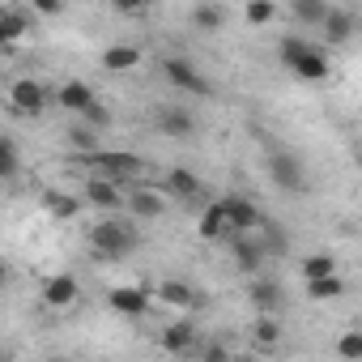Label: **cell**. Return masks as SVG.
I'll list each match as a JSON object with an SVG mask.
<instances>
[{"label": "cell", "mask_w": 362, "mask_h": 362, "mask_svg": "<svg viewBox=\"0 0 362 362\" xmlns=\"http://www.w3.org/2000/svg\"><path fill=\"white\" fill-rule=\"evenodd\" d=\"M354 13L349 9H332L328 5V13H324V22H320V30H324V39H328V47H341V43H349L354 39Z\"/></svg>", "instance_id": "ffe728a7"}, {"label": "cell", "mask_w": 362, "mask_h": 362, "mask_svg": "<svg viewBox=\"0 0 362 362\" xmlns=\"http://www.w3.org/2000/svg\"><path fill=\"white\" fill-rule=\"evenodd\" d=\"M243 18H247V26H269L277 18V5H273V0H247Z\"/></svg>", "instance_id": "1f68e13d"}, {"label": "cell", "mask_w": 362, "mask_h": 362, "mask_svg": "<svg viewBox=\"0 0 362 362\" xmlns=\"http://www.w3.org/2000/svg\"><path fill=\"white\" fill-rule=\"evenodd\" d=\"M230 243V256H235V264H239V273H247V277H256L260 269H264V247L256 243V235H230L226 239Z\"/></svg>", "instance_id": "4fadbf2b"}, {"label": "cell", "mask_w": 362, "mask_h": 362, "mask_svg": "<svg viewBox=\"0 0 362 362\" xmlns=\"http://www.w3.org/2000/svg\"><path fill=\"white\" fill-rule=\"evenodd\" d=\"M149 303H153V290H149V286H136V281L107 290V307H111L115 315H128V320H141V315L149 311Z\"/></svg>", "instance_id": "ba28073f"}, {"label": "cell", "mask_w": 362, "mask_h": 362, "mask_svg": "<svg viewBox=\"0 0 362 362\" xmlns=\"http://www.w3.org/2000/svg\"><path fill=\"white\" fill-rule=\"evenodd\" d=\"M77 294H81V281L73 273H56V277L43 281V303L47 307H73Z\"/></svg>", "instance_id": "ac0fdd59"}, {"label": "cell", "mask_w": 362, "mask_h": 362, "mask_svg": "<svg viewBox=\"0 0 362 362\" xmlns=\"http://www.w3.org/2000/svg\"><path fill=\"white\" fill-rule=\"evenodd\" d=\"M337 354H341V358H349V362H354V358H362V332H345V337L337 341Z\"/></svg>", "instance_id": "836d02e7"}, {"label": "cell", "mask_w": 362, "mask_h": 362, "mask_svg": "<svg viewBox=\"0 0 362 362\" xmlns=\"http://www.w3.org/2000/svg\"><path fill=\"white\" fill-rule=\"evenodd\" d=\"M298 273H303V281L307 277H324V273H337V260L328 252H311V256L298 260Z\"/></svg>", "instance_id": "f546056e"}, {"label": "cell", "mask_w": 362, "mask_h": 362, "mask_svg": "<svg viewBox=\"0 0 362 362\" xmlns=\"http://www.w3.org/2000/svg\"><path fill=\"white\" fill-rule=\"evenodd\" d=\"M328 13V0H290V18L303 26H320Z\"/></svg>", "instance_id": "f1b7e54d"}, {"label": "cell", "mask_w": 362, "mask_h": 362, "mask_svg": "<svg viewBox=\"0 0 362 362\" xmlns=\"http://www.w3.org/2000/svg\"><path fill=\"white\" fill-rule=\"evenodd\" d=\"M153 124H158L162 136H175V141H188V136H197V128H201V119H197L188 107H158V111H153Z\"/></svg>", "instance_id": "9c48e42d"}, {"label": "cell", "mask_w": 362, "mask_h": 362, "mask_svg": "<svg viewBox=\"0 0 362 362\" xmlns=\"http://www.w3.org/2000/svg\"><path fill=\"white\" fill-rule=\"evenodd\" d=\"M69 145H73L77 153H90V149H98V128H90L86 119H81V124H69Z\"/></svg>", "instance_id": "4dcf8cb0"}, {"label": "cell", "mask_w": 362, "mask_h": 362, "mask_svg": "<svg viewBox=\"0 0 362 362\" xmlns=\"http://www.w3.org/2000/svg\"><path fill=\"white\" fill-rule=\"evenodd\" d=\"M94 98H98V94H94V86H86V81H64V86L56 90V103H60L64 111H73V115H81Z\"/></svg>", "instance_id": "44dd1931"}, {"label": "cell", "mask_w": 362, "mask_h": 362, "mask_svg": "<svg viewBox=\"0 0 362 362\" xmlns=\"http://www.w3.org/2000/svg\"><path fill=\"white\" fill-rule=\"evenodd\" d=\"M222 209H226V222H230V235H252L260 226V209L247 201V197H222Z\"/></svg>", "instance_id": "7c38bea8"}, {"label": "cell", "mask_w": 362, "mask_h": 362, "mask_svg": "<svg viewBox=\"0 0 362 362\" xmlns=\"http://www.w3.org/2000/svg\"><path fill=\"white\" fill-rule=\"evenodd\" d=\"M47 86L43 81H35V77H18L13 86H9V111L13 115H26V119H39L43 111H47Z\"/></svg>", "instance_id": "5b68a950"}, {"label": "cell", "mask_w": 362, "mask_h": 362, "mask_svg": "<svg viewBox=\"0 0 362 362\" xmlns=\"http://www.w3.org/2000/svg\"><path fill=\"white\" fill-rule=\"evenodd\" d=\"M162 192H166V197H175V201H184V205H205V201H209V192H205V179H201V175H192L188 166H175V170H166V179H162Z\"/></svg>", "instance_id": "52a82bcc"}, {"label": "cell", "mask_w": 362, "mask_h": 362, "mask_svg": "<svg viewBox=\"0 0 362 362\" xmlns=\"http://www.w3.org/2000/svg\"><path fill=\"white\" fill-rule=\"evenodd\" d=\"M77 119H86V124H90V128H98V132H103V128H111V111H107L98 98H94V103H90V107H86Z\"/></svg>", "instance_id": "d6a6232c"}, {"label": "cell", "mask_w": 362, "mask_h": 362, "mask_svg": "<svg viewBox=\"0 0 362 362\" xmlns=\"http://www.w3.org/2000/svg\"><path fill=\"white\" fill-rule=\"evenodd\" d=\"M81 158V166H90L94 175H107V179H115V184H124V188H132L136 179L145 175V162L136 158V153H124V149H90V153H77Z\"/></svg>", "instance_id": "3957f363"}, {"label": "cell", "mask_w": 362, "mask_h": 362, "mask_svg": "<svg viewBox=\"0 0 362 362\" xmlns=\"http://www.w3.org/2000/svg\"><path fill=\"white\" fill-rule=\"evenodd\" d=\"M252 341H256L260 349H273V345H281V324H277V315H269V311H256Z\"/></svg>", "instance_id": "4316f807"}, {"label": "cell", "mask_w": 362, "mask_h": 362, "mask_svg": "<svg viewBox=\"0 0 362 362\" xmlns=\"http://www.w3.org/2000/svg\"><path fill=\"white\" fill-rule=\"evenodd\" d=\"M149 5H153V0H149Z\"/></svg>", "instance_id": "f35d334b"}, {"label": "cell", "mask_w": 362, "mask_h": 362, "mask_svg": "<svg viewBox=\"0 0 362 362\" xmlns=\"http://www.w3.org/2000/svg\"><path fill=\"white\" fill-rule=\"evenodd\" d=\"M158 303H166V307H184V311H192V307H201V290L192 286V281H184V277H166V281H158Z\"/></svg>", "instance_id": "9a60e30c"}, {"label": "cell", "mask_w": 362, "mask_h": 362, "mask_svg": "<svg viewBox=\"0 0 362 362\" xmlns=\"http://www.w3.org/2000/svg\"><path fill=\"white\" fill-rule=\"evenodd\" d=\"M86 243H90V252H94L103 264H115V260H124V256L136 252L141 235H136V226H128V222H119V218H103V222L86 226Z\"/></svg>", "instance_id": "6da1fadb"}, {"label": "cell", "mask_w": 362, "mask_h": 362, "mask_svg": "<svg viewBox=\"0 0 362 362\" xmlns=\"http://www.w3.org/2000/svg\"><path fill=\"white\" fill-rule=\"evenodd\" d=\"M247 298H252V307L256 311H269V315H277L281 307H286V294H281V286L273 281V277H252V290H247Z\"/></svg>", "instance_id": "d6986e66"}, {"label": "cell", "mask_w": 362, "mask_h": 362, "mask_svg": "<svg viewBox=\"0 0 362 362\" xmlns=\"http://www.w3.org/2000/svg\"><path fill=\"white\" fill-rule=\"evenodd\" d=\"M197 354H201V358H209V362H222V358H226V354H230V349H226V345H218V341H214V345H205V349H201V345H197Z\"/></svg>", "instance_id": "8d00e7d4"}, {"label": "cell", "mask_w": 362, "mask_h": 362, "mask_svg": "<svg viewBox=\"0 0 362 362\" xmlns=\"http://www.w3.org/2000/svg\"><path fill=\"white\" fill-rule=\"evenodd\" d=\"M43 209H47L56 222H73V218L81 214V201H77V197H69V192L47 188V192H43Z\"/></svg>", "instance_id": "d4e9b609"}, {"label": "cell", "mask_w": 362, "mask_h": 362, "mask_svg": "<svg viewBox=\"0 0 362 362\" xmlns=\"http://www.w3.org/2000/svg\"><path fill=\"white\" fill-rule=\"evenodd\" d=\"M197 337H201V328H197L192 320H175V324L162 328L158 345H162L166 354H197Z\"/></svg>", "instance_id": "5bb4252c"}, {"label": "cell", "mask_w": 362, "mask_h": 362, "mask_svg": "<svg viewBox=\"0 0 362 362\" xmlns=\"http://www.w3.org/2000/svg\"><path fill=\"white\" fill-rule=\"evenodd\" d=\"M162 73H166V81H170L175 90H188V94H197V98H209V94H214L209 77H205L192 60H184V56H166V60H162Z\"/></svg>", "instance_id": "8992f818"}, {"label": "cell", "mask_w": 362, "mask_h": 362, "mask_svg": "<svg viewBox=\"0 0 362 362\" xmlns=\"http://www.w3.org/2000/svg\"><path fill=\"white\" fill-rule=\"evenodd\" d=\"M30 5H18V0H9V5H0V47H13L26 39L30 30Z\"/></svg>", "instance_id": "8fae6325"}, {"label": "cell", "mask_w": 362, "mask_h": 362, "mask_svg": "<svg viewBox=\"0 0 362 362\" xmlns=\"http://www.w3.org/2000/svg\"><path fill=\"white\" fill-rule=\"evenodd\" d=\"M30 13H39V18H60V13H64V0H30Z\"/></svg>", "instance_id": "e575fe53"}, {"label": "cell", "mask_w": 362, "mask_h": 362, "mask_svg": "<svg viewBox=\"0 0 362 362\" xmlns=\"http://www.w3.org/2000/svg\"><path fill=\"white\" fill-rule=\"evenodd\" d=\"M277 52H281V64H286L298 81H324V77H328V52H324V47L286 35Z\"/></svg>", "instance_id": "7a4b0ae2"}, {"label": "cell", "mask_w": 362, "mask_h": 362, "mask_svg": "<svg viewBox=\"0 0 362 362\" xmlns=\"http://www.w3.org/2000/svg\"><path fill=\"white\" fill-rule=\"evenodd\" d=\"M252 235H256V243L264 247V256H269V260H277V256H286V252H290L286 230H281L277 222H269V218H260V226H256Z\"/></svg>", "instance_id": "7402d4cb"}, {"label": "cell", "mask_w": 362, "mask_h": 362, "mask_svg": "<svg viewBox=\"0 0 362 362\" xmlns=\"http://www.w3.org/2000/svg\"><path fill=\"white\" fill-rule=\"evenodd\" d=\"M145 5H149V0H111V9H115V13H141Z\"/></svg>", "instance_id": "d590c367"}, {"label": "cell", "mask_w": 362, "mask_h": 362, "mask_svg": "<svg viewBox=\"0 0 362 362\" xmlns=\"http://www.w3.org/2000/svg\"><path fill=\"white\" fill-rule=\"evenodd\" d=\"M197 235H201L205 243H226V239H230V222H226L222 201H205L201 222H197Z\"/></svg>", "instance_id": "e0dca14e"}, {"label": "cell", "mask_w": 362, "mask_h": 362, "mask_svg": "<svg viewBox=\"0 0 362 362\" xmlns=\"http://www.w3.org/2000/svg\"><path fill=\"white\" fill-rule=\"evenodd\" d=\"M81 197H86L94 209H107V214L124 209V184H115V179H107V175H90L86 188H81Z\"/></svg>", "instance_id": "30bf717a"}, {"label": "cell", "mask_w": 362, "mask_h": 362, "mask_svg": "<svg viewBox=\"0 0 362 362\" xmlns=\"http://www.w3.org/2000/svg\"><path fill=\"white\" fill-rule=\"evenodd\" d=\"M22 175V153H18V141L0 132V184H9V179Z\"/></svg>", "instance_id": "83f0119b"}, {"label": "cell", "mask_w": 362, "mask_h": 362, "mask_svg": "<svg viewBox=\"0 0 362 362\" xmlns=\"http://www.w3.org/2000/svg\"><path fill=\"white\" fill-rule=\"evenodd\" d=\"M124 205L132 209V218H162V209H166V197L158 192V188H124Z\"/></svg>", "instance_id": "2e32d148"}, {"label": "cell", "mask_w": 362, "mask_h": 362, "mask_svg": "<svg viewBox=\"0 0 362 362\" xmlns=\"http://www.w3.org/2000/svg\"><path fill=\"white\" fill-rule=\"evenodd\" d=\"M303 294H307L311 303H332V298H341V294H345V281H341V273L307 277V281H303Z\"/></svg>", "instance_id": "603a6c76"}, {"label": "cell", "mask_w": 362, "mask_h": 362, "mask_svg": "<svg viewBox=\"0 0 362 362\" xmlns=\"http://www.w3.org/2000/svg\"><path fill=\"white\" fill-rule=\"evenodd\" d=\"M192 26H197L201 35H214V30H222V26H226V9L218 5V0H205V5H197V9H192Z\"/></svg>", "instance_id": "484cf974"}, {"label": "cell", "mask_w": 362, "mask_h": 362, "mask_svg": "<svg viewBox=\"0 0 362 362\" xmlns=\"http://www.w3.org/2000/svg\"><path fill=\"white\" fill-rule=\"evenodd\" d=\"M9 277H13V273H9V264H5V260H0V290H5V286H9Z\"/></svg>", "instance_id": "74e56055"}, {"label": "cell", "mask_w": 362, "mask_h": 362, "mask_svg": "<svg viewBox=\"0 0 362 362\" xmlns=\"http://www.w3.org/2000/svg\"><path fill=\"white\" fill-rule=\"evenodd\" d=\"M141 64V47L136 43H111L107 52H103V69L107 73H128V69H136Z\"/></svg>", "instance_id": "cb8c5ba5"}, {"label": "cell", "mask_w": 362, "mask_h": 362, "mask_svg": "<svg viewBox=\"0 0 362 362\" xmlns=\"http://www.w3.org/2000/svg\"><path fill=\"white\" fill-rule=\"evenodd\" d=\"M269 175L273 184L290 197H303L307 192V170H303V158H294L290 149H273L269 153Z\"/></svg>", "instance_id": "277c9868"}]
</instances>
